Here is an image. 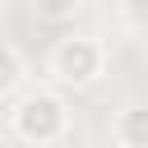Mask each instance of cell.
Masks as SVG:
<instances>
[{"label": "cell", "mask_w": 148, "mask_h": 148, "mask_svg": "<svg viewBox=\"0 0 148 148\" xmlns=\"http://www.w3.org/2000/svg\"><path fill=\"white\" fill-rule=\"evenodd\" d=\"M125 18L134 28H148V0H125Z\"/></svg>", "instance_id": "obj_6"}, {"label": "cell", "mask_w": 148, "mask_h": 148, "mask_svg": "<svg viewBox=\"0 0 148 148\" xmlns=\"http://www.w3.org/2000/svg\"><path fill=\"white\" fill-rule=\"evenodd\" d=\"M111 139H116V148H148V102L120 106L111 120Z\"/></svg>", "instance_id": "obj_3"}, {"label": "cell", "mask_w": 148, "mask_h": 148, "mask_svg": "<svg viewBox=\"0 0 148 148\" xmlns=\"http://www.w3.org/2000/svg\"><path fill=\"white\" fill-rule=\"evenodd\" d=\"M18 83H23V56L9 42H0V97H14Z\"/></svg>", "instance_id": "obj_4"}, {"label": "cell", "mask_w": 148, "mask_h": 148, "mask_svg": "<svg viewBox=\"0 0 148 148\" xmlns=\"http://www.w3.org/2000/svg\"><path fill=\"white\" fill-rule=\"evenodd\" d=\"M83 0H32V9L42 14V18H51V23H65V18H74V9H79Z\"/></svg>", "instance_id": "obj_5"}, {"label": "cell", "mask_w": 148, "mask_h": 148, "mask_svg": "<svg viewBox=\"0 0 148 148\" xmlns=\"http://www.w3.org/2000/svg\"><path fill=\"white\" fill-rule=\"evenodd\" d=\"M9 130H14V139H23L32 148H51V143H60L69 134V106L56 92L32 88L9 106Z\"/></svg>", "instance_id": "obj_1"}, {"label": "cell", "mask_w": 148, "mask_h": 148, "mask_svg": "<svg viewBox=\"0 0 148 148\" xmlns=\"http://www.w3.org/2000/svg\"><path fill=\"white\" fill-rule=\"evenodd\" d=\"M51 79L56 83H65V88H88V83H97L102 79V69H106V46L97 42V37H88V32H69V37H60L56 46H51Z\"/></svg>", "instance_id": "obj_2"}]
</instances>
